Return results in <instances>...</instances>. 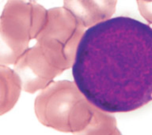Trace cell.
<instances>
[{
    "label": "cell",
    "instance_id": "6da1fadb",
    "mask_svg": "<svg viewBox=\"0 0 152 135\" xmlns=\"http://www.w3.org/2000/svg\"><path fill=\"white\" fill-rule=\"evenodd\" d=\"M76 86L109 113L137 110L152 101V28L128 17L101 21L86 31L72 66Z\"/></svg>",
    "mask_w": 152,
    "mask_h": 135
}]
</instances>
